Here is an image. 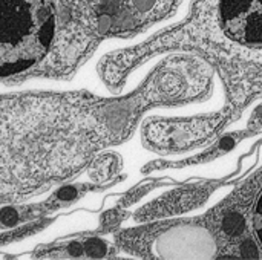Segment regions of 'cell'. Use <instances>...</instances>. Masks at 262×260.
<instances>
[{
  "mask_svg": "<svg viewBox=\"0 0 262 260\" xmlns=\"http://www.w3.org/2000/svg\"><path fill=\"white\" fill-rule=\"evenodd\" d=\"M140 104L77 92L0 93V208L58 187L127 135Z\"/></svg>",
  "mask_w": 262,
  "mask_h": 260,
  "instance_id": "obj_1",
  "label": "cell"
},
{
  "mask_svg": "<svg viewBox=\"0 0 262 260\" xmlns=\"http://www.w3.org/2000/svg\"><path fill=\"white\" fill-rule=\"evenodd\" d=\"M170 48L195 49L213 61L235 107L262 97V0H195L184 21L100 67L111 84L121 86L132 67Z\"/></svg>",
  "mask_w": 262,
  "mask_h": 260,
  "instance_id": "obj_2",
  "label": "cell"
},
{
  "mask_svg": "<svg viewBox=\"0 0 262 260\" xmlns=\"http://www.w3.org/2000/svg\"><path fill=\"white\" fill-rule=\"evenodd\" d=\"M64 78L54 0H0V83Z\"/></svg>",
  "mask_w": 262,
  "mask_h": 260,
  "instance_id": "obj_3",
  "label": "cell"
},
{
  "mask_svg": "<svg viewBox=\"0 0 262 260\" xmlns=\"http://www.w3.org/2000/svg\"><path fill=\"white\" fill-rule=\"evenodd\" d=\"M54 3L60 21L63 74L69 77L103 38L132 34L167 17L180 0H54Z\"/></svg>",
  "mask_w": 262,
  "mask_h": 260,
  "instance_id": "obj_4",
  "label": "cell"
},
{
  "mask_svg": "<svg viewBox=\"0 0 262 260\" xmlns=\"http://www.w3.org/2000/svg\"><path fill=\"white\" fill-rule=\"evenodd\" d=\"M224 118L226 115L216 113L190 120H154L144 127V141L158 152H184L215 135Z\"/></svg>",
  "mask_w": 262,
  "mask_h": 260,
  "instance_id": "obj_5",
  "label": "cell"
},
{
  "mask_svg": "<svg viewBox=\"0 0 262 260\" xmlns=\"http://www.w3.org/2000/svg\"><path fill=\"white\" fill-rule=\"evenodd\" d=\"M253 230H255V236L258 242L262 247V193L259 195L255 210H253Z\"/></svg>",
  "mask_w": 262,
  "mask_h": 260,
  "instance_id": "obj_6",
  "label": "cell"
}]
</instances>
